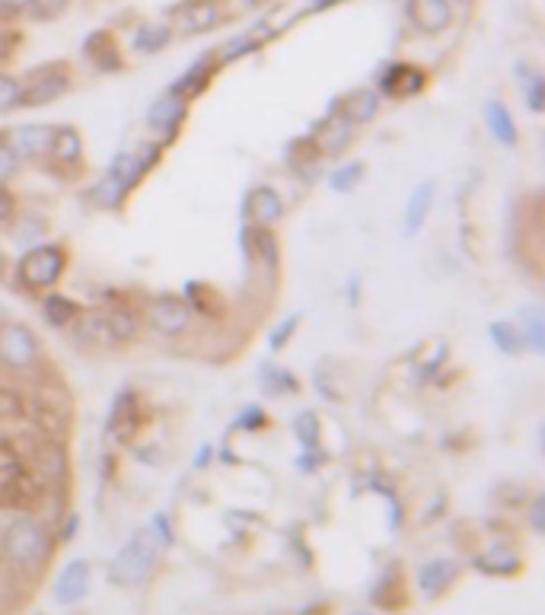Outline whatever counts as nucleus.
Wrapping results in <instances>:
<instances>
[{
  "label": "nucleus",
  "mask_w": 545,
  "mask_h": 615,
  "mask_svg": "<svg viewBox=\"0 0 545 615\" xmlns=\"http://www.w3.org/2000/svg\"><path fill=\"white\" fill-rule=\"evenodd\" d=\"M4 555L7 561L22 574H39L49 565L51 552H55V539H51L49 526L35 517H16L13 523L4 530Z\"/></svg>",
  "instance_id": "1"
},
{
  "label": "nucleus",
  "mask_w": 545,
  "mask_h": 615,
  "mask_svg": "<svg viewBox=\"0 0 545 615\" xmlns=\"http://www.w3.org/2000/svg\"><path fill=\"white\" fill-rule=\"evenodd\" d=\"M160 565V546L154 542L150 532H138L128 539V546L109 565V577L121 587H140L150 581V574Z\"/></svg>",
  "instance_id": "2"
},
{
  "label": "nucleus",
  "mask_w": 545,
  "mask_h": 615,
  "mask_svg": "<svg viewBox=\"0 0 545 615\" xmlns=\"http://www.w3.org/2000/svg\"><path fill=\"white\" fill-rule=\"evenodd\" d=\"M64 268H67V252L61 245L45 243V245H32L22 255L20 265H16V278H20V284L26 290L39 294V290H51L61 281Z\"/></svg>",
  "instance_id": "3"
},
{
  "label": "nucleus",
  "mask_w": 545,
  "mask_h": 615,
  "mask_svg": "<svg viewBox=\"0 0 545 615\" xmlns=\"http://www.w3.org/2000/svg\"><path fill=\"white\" fill-rule=\"evenodd\" d=\"M39 342H35L32 329L22 322H4L0 325V364L10 370H32L39 364Z\"/></svg>",
  "instance_id": "4"
},
{
  "label": "nucleus",
  "mask_w": 545,
  "mask_h": 615,
  "mask_svg": "<svg viewBox=\"0 0 545 615\" xmlns=\"http://www.w3.org/2000/svg\"><path fill=\"white\" fill-rule=\"evenodd\" d=\"M192 316L195 309H189L179 297H156L147 303V325L163 338H179L189 332Z\"/></svg>",
  "instance_id": "5"
},
{
  "label": "nucleus",
  "mask_w": 545,
  "mask_h": 615,
  "mask_svg": "<svg viewBox=\"0 0 545 615\" xmlns=\"http://www.w3.org/2000/svg\"><path fill=\"white\" fill-rule=\"evenodd\" d=\"M185 112H189V99L169 90L147 109V128L160 138V144H173L182 121H185Z\"/></svg>",
  "instance_id": "6"
},
{
  "label": "nucleus",
  "mask_w": 545,
  "mask_h": 615,
  "mask_svg": "<svg viewBox=\"0 0 545 615\" xmlns=\"http://www.w3.org/2000/svg\"><path fill=\"white\" fill-rule=\"evenodd\" d=\"M7 147L13 150L20 160H45L51 154V140H55V128L29 121V125H16L7 131Z\"/></svg>",
  "instance_id": "7"
},
{
  "label": "nucleus",
  "mask_w": 545,
  "mask_h": 615,
  "mask_svg": "<svg viewBox=\"0 0 545 615\" xmlns=\"http://www.w3.org/2000/svg\"><path fill=\"white\" fill-rule=\"evenodd\" d=\"M70 90V74L64 67L35 70L29 84H22V105H45Z\"/></svg>",
  "instance_id": "8"
},
{
  "label": "nucleus",
  "mask_w": 545,
  "mask_h": 615,
  "mask_svg": "<svg viewBox=\"0 0 545 615\" xmlns=\"http://www.w3.org/2000/svg\"><path fill=\"white\" fill-rule=\"evenodd\" d=\"M224 20V7L217 0H189L175 10V26L182 35H201Z\"/></svg>",
  "instance_id": "9"
},
{
  "label": "nucleus",
  "mask_w": 545,
  "mask_h": 615,
  "mask_svg": "<svg viewBox=\"0 0 545 615\" xmlns=\"http://www.w3.org/2000/svg\"><path fill=\"white\" fill-rule=\"evenodd\" d=\"M29 466L42 482L55 485L67 476V450L58 441H45V443H32L29 450Z\"/></svg>",
  "instance_id": "10"
},
{
  "label": "nucleus",
  "mask_w": 545,
  "mask_h": 615,
  "mask_svg": "<svg viewBox=\"0 0 545 615\" xmlns=\"http://www.w3.org/2000/svg\"><path fill=\"white\" fill-rule=\"evenodd\" d=\"M246 214H249L252 227L272 230V227H278L284 220V201H281V195L274 189L259 185V189H252L249 198H246Z\"/></svg>",
  "instance_id": "11"
},
{
  "label": "nucleus",
  "mask_w": 545,
  "mask_h": 615,
  "mask_svg": "<svg viewBox=\"0 0 545 615\" xmlns=\"http://www.w3.org/2000/svg\"><path fill=\"white\" fill-rule=\"evenodd\" d=\"M427 77L424 70L412 67V64H389V67L380 74V90L386 96H398V99H408V96H418L424 90Z\"/></svg>",
  "instance_id": "12"
},
{
  "label": "nucleus",
  "mask_w": 545,
  "mask_h": 615,
  "mask_svg": "<svg viewBox=\"0 0 545 615\" xmlns=\"http://www.w3.org/2000/svg\"><path fill=\"white\" fill-rule=\"evenodd\" d=\"M408 16L424 35H437L453 22V4L450 0H412Z\"/></svg>",
  "instance_id": "13"
},
{
  "label": "nucleus",
  "mask_w": 545,
  "mask_h": 615,
  "mask_svg": "<svg viewBox=\"0 0 545 615\" xmlns=\"http://www.w3.org/2000/svg\"><path fill=\"white\" fill-rule=\"evenodd\" d=\"M86 590H90V565L80 558L64 565V571L58 574V581H55V600L61 602V606H74V602L84 600Z\"/></svg>",
  "instance_id": "14"
},
{
  "label": "nucleus",
  "mask_w": 545,
  "mask_h": 615,
  "mask_svg": "<svg viewBox=\"0 0 545 615\" xmlns=\"http://www.w3.org/2000/svg\"><path fill=\"white\" fill-rule=\"evenodd\" d=\"M351 134H354V125H351L348 119H342V115H332V119L319 128V134L313 138L316 154H322V156L344 154V147L351 144Z\"/></svg>",
  "instance_id": "15"
},
{
  "label": "nucleus",
  "mask_w": 545,
  "mask_h": 615,
  "mask_svg": "<svg viewBox=\"0 0 545 615\" xmlns=\"http://www.w3.org/2000/svg\"><path fill=\"white\" fill-rule=\"evenodd\" d=\"M380 112V93L371 90V86H363V90H354L348 99H344L342 105V119H348L351 125H367V121H373Z\"/></svg>",
  "instance_id": "16"
},
{
  "label": "nucleus",
  "mask_w": 545,
  "mask_h": 615,
  "mask_svg": "<svg viewBox=\"0 0 545 615\" xmlns=\"http://www.w3.org/2000/svg\"><path fill=\"white\" fill-rule=\"evenodd\" d=\"M453 581H456V565H453V561H447V558L427 561V565L418 571L421 593L431 596V600H433V596H441Z\"/></svg>",
  "instance_id": "17"
},
{
  "label": "nucleus",
  "mask_w": 545,
  "mask_h": 615,
  "mask_svg": "<svg viewBox=\"0 0 545 615\" xmlns=\"http://www.w3.org/2000/svg\"><path fill=\"white\" fill-rule=\"evenodd\" d=\"M49 156H55V163H61V166H80V160H84V138H80L77 128H55Z\"/></svg>",
  "instance_id": "18"
},
{
  "label": "nucleus",
  "mask_w": 545,
  "mask_h": 615,
  "mask_svg": "<svg viewBox=\"0 0 545 615\" xmlns=\"http://www.w3.org/2000/svg\"><path fill=\"white\" fill-rule=\"evenodd\" d=\"M105 319V329H109V338L112 342H134V335H138L140 329V319L138 313H134L131 307H125V303H115V307H109L103 313Z\"/></svg>",
  "instance_id": "19"
},
{
  "label": "nucleus",
  "mask_w": 545,
  "mask_h": 615,
  "mask_svg": "<svg viewBox=\"0 0 545 615\" xmlns=\"http://www.w3.org/2000/svg\"><path fill=\"white\" fill-rule=\"evenodd\" d=\"M433 195H437L433 183H421L418 189L408 195V204H406V236H415V233L421 230V224L427 220V210H431V204H433Z\"/></svg>",
  "instance_id": "20"
},
{
  "label": "nucleus",
  "mask_w": 545,
  "mask_h": 615,
  "mask_svg": "<svg viewBox=\"0 0 545 615\" xmlns=\"http://www.w3.org/2000/svg\"><path fill=\"white\" fill-rule=\"evenodd\" d=\"M485 125H488L491 138L504 147H517V121L511 119V112L501 102L485 105Z\"/></svg>",
  "instance_id": "21"
},
{
  "label": "nucleus",
  "mask_w": 545,
  "mask_h": 615,
  "mask_svg": "<svg viewBox=\"0 0 545 615\" xmlns=\"http://www.w3.org/2000/svg\"><path fill=\"white\" fill-rule=\"evenodd\" d=\"M90 195H93V204H99V208H105V210H119L121 204H125V198L131 195V192H128V185L121 183V179L112 173V169H105L103 179H99V183L93 185Z\"/></svg>",
  "instance_id": "22"
},
{
  "label": "nucleus",
  "mask_w": 545,
  "mask_h": 615,
  "mask_svg": "<svg viewBox=\"0 0 545 615\" xmlns=\"http://www.w3.org/2000/svg\"><path fill=\"white\" fill-rule=\"evenodd\" d=\"M70 332L80 344H112L103 313H77L70 322Z\"/></svg>",
  "instance_id": "23"
},
{
  "label": "nucleus",
  "mask_w": 545,
  "mask_h": 615,
  "mask_svg": "<svg viewBox=\"0 0 545 615\" xmlns=\"http://www.w3.org/2000/svg\"><path fill=\"white\" fill-rule=\"evenodd\" d=\"M491 342H495V348L501 351V354H523L526 351V338L523 332H520L517 322H491Z\"/></svg>",
  "instance_id": "24"
},
{
  "label": "nucleus",
  "mask_w": 545,
  "mask_h": 615,
  "mask_svg": "<svg viewBox=\"0 0 545 615\" xmlns=\"http://www.w3.org/2000/svg\"><path fill=\"white\" fill-rule=\"evenodd\" d=\"M210 70H214V61H210V58H201V61H198L195 67L185 70V77L175 80V84H173V93H179L182 99L198 96V93H201L204 86H208Z\"/></svg>",
  "instance_id": "25"
},
{
  "label": "nucleus",
  "mask_w": 545,
  "mask_h": 615,
  "mask_svg": "<svg viewBox=\"0 0 545 615\" xmlns=\"http://www.w3.org/2000/svg\"><path fill=\"white\" fill-rule=\"evenodd\" d=\"M169 39H173V29H169L166 22H144V26L138 29V35H134V51H140V55H154V51H160L163 45H169Z\"/></svg>",
  "instance_id": "26"
},
{
  "label": "nucleus",
  "mask_w": 545,
  "mask_h": 615,
  "mask_svg": "<svg viewBox=\"0 0 545 615\" xmlns=\"http://www.w3.org/2000/svg\"><path fill=\"white\" fill-rule=\"evenodd\" d=\"M252 259H259L265 268H278L281 265V249L274 243V236L265 230V227H252Z\"/></svg>",
  "instance_id": "27"
},
{
  "label": "nucleus",
  "mask_w": 545,
  "mask_h": 615,
  "mask_svg": "<svg viewBox=\"0 0 545 615\" xmlns=\"http://www.w3.org/2000/svg\"><path fill=\"white\" fill-rule=\"evenodd\" d=\"M77 313H80V309L74 307V303H70L64 294H49V297L42 300V316H45V322H49V325H55V329H64V325H70Z\"/></svg>",
  "instance_id": "28"
},
{
  "label": "nucleus",
  "mask_w": 545,
  "mask_h": 615,
  "mask_svg": "<svg viewBox=\"0 0 545 615\" xmlns=\"http://www.w3.org/2000/svg\"><path fill=\"white\" fill-rule=\"evenodd\" d=\"M259 383L265 386V392L268 396H290V392H297V379L290 377L287 370H281V367H274V364H265L262 367V373H259Z\"/></svg>",
  "instance_id": "29"
},
{
  "label": "nucleus",
  "mask_w": 545,
  "mask_h": 615,
  "mask_svg": "<svg viewBox=\"0 0 545 615\" xmlns=\"http://www.w3.org/2000/svg\"><path fill=\"white\" fill-rule=\"evenodd\" d=\"M478 567L488 574H517L520 571V558L511 552V548H504V546H495L488 555H482L478 558Z\"/></svg>",
  "instance_id": "30"
},
{
  "label": "nucleus",
  "mask_w": 545,
  "mask_h": 615,
  "mask_svg": "<svg viewBox=\"0 0 545 615\" xmlns=\"http://www.w3.org/2000/svg\"><path fill=\"white\" fill-rule=\"evenodd\" d=\"M294 433L307 453H316V450H319V418H316L313 412H303L300 418H294Z\"/></svg>",
  "instance_id": "31"
},
{
  "label": "nucleus",
  "mask_w": 545,
  "mask_h": 615,
  "mask_svg": "<svg viewBox=\"0 0 545 615\" xmlns=\"http://www.w3.org/2000/svg\"><path fill=\"white\" fill-rule=\"evenodd\" d=\"M361 179H363V163L351 160V163L338 166L335 173L329 175V185H332V192H354Z\"/></svg>",
  "instance_id": "32"
},
{
  "label": "nucleus",
  "mask_w": 545,
  "mask_h": 615,
  "mask_svg": "<svg viewBox=\"0 0 545 615\" xmlns=\"http://www.w3.org/2000/svg\"><path fill=\"white\" fill-rule=\"evenodd\" d=\"M16 105H22V80L0 74V115L13 112Z\"/></svg>",
  "instance_id": "33"
},
{
  "label": "nucleus",
  "mask_w": 545,
  "mask_h": 615,
  "mask_svg": "<svg viewBox=\"0 0 545 615\" xmlns=\"http://www.w3.org/2000/svg\"><path fill=\"white\" fill-rule=\"evenodd\" d=\"M520 332H523L526 344H530L532 351H542L545 348L542 316H539V309H530V313H523V325H520Z\"/></svg>",
  "instance_id": "34"
},
{
  "label": "nucleus",
  "mask_w": 545,
  "mask_h": 615,
  "mask_svg": "<svg viewBox=\"0 0 545 615\" xmlns=\"http://www.w3.org/2000/svg\"><path fill=\"white\" fill-rule=\"evenodd\" d=\"M523 102H526V109H530L532 115L542 112V105H545V86H542V77H539V74H532L530 80H523Z\"/></svg>",
  "instance_id": "35"
},
{
  "label": "nucleus",
  "mask_w": 545,
  "mask_h": 615,
  "mask_svg": "<svg viewBox=\"0 0 545 615\" xmlns=\"http://www.w3.org/2000/svg\"><path fill=\"white\" fill-rule=\"evenodd\" d=\"M22 412H26V406H22L20 392H16V389H4V386H0V421L22 418Z\"/></svg>",
  "instance_id": "36"
},
{
  "label": "nucleus",
  "mask_w": 545,
  "mask_h": 615,
  "mask_svg": "<svg viewBox=\"0 0 545 615\" xmlns=\"http://www.w3.org/2000/svg\"><path fill=\"white\" fill-rule=\"evenodd\" d=\"M297 325H300V316H287L281 325H274V332L268 335V342H272V351H281L287 342H290V335L297 332Z\"/></svg>",
  "instance_id": "37"
},
{
  "label": "nucleus",
  "mask_w": 545,
  "mask_h": 615,
  "mask_svg": "<svg viewBox=\"0 0 545 615\" xmlns=\"http://www.w3.org/2000/svg\"><path fill=\"white\" fill-rule=\"evenodd\" d=\"M16 169H20V156L7 147V140H0V185H7L16 175Z\"/></svg>",
  "instance_id": "38"
},
{
  "label": "nucleus",
  "mask_w": 545,
  "mask_h": 615,
  "mask_svg": "<svg viewBox=\"0 0 545 615\" xmlns=\"http://www.w3.org/2000/svg\"><path fill=\"white\" fill-rule=\"evenodd\" d=\"M150 536H154V542H156V546H160V548H166V546H173V526H169V517H166V513H156V517H154V523H150Z\"/></svg>",
  "instance_id": "39"
},
{
  "label": "nucleus",
  "mask_w": 545,
  "mask_h": 615,
  "mask_svg": "<svg viewBox=\"0 0 545 615\" xmlns=\"http://www.w3.org/2000/svg\"><path fill=\"white\" fill-rule=\"evenodd\" d=\"M13 217H16V201H13V195L7 192V185H0V227L10 224Z\"/></svg>",
  "instance_id": "40"
},
{
  "label": "nucleus",
  "mask_w": 545,
  "mask_h": 615,
  "mask_svg": "<svg viewBox=\"0 0 545 615\" xmlns=\"http://www.w3.org/2000/svg\"><path fill=\"white\" fill-rule=\"evenodd\" d=\"M542 507H545L542 495H536V497H532V504H530V526H532V532H542V530H545V523H542Z\"/></svg>",
  "instance_id": "41"
},
{
  "label": "nucleus",
  "mask_w": 545,
  "mask_h": 615,
  "mask_svg": "<svg viewBox=\"0 0 545 615\" xmlns=\"http://www.w3.org/2000/svg\"><path fill=\"white\" fill-rule=\"evenodd\" d=\"M239 424H243L246 431H259V427H265V414H262V408H246Z\"/></svg>",
  "instance_id": "42"
},
{
  "label": "nucleus",
  "mask_w": 545,
  "mask_h": 615,
  "mask_svg": "<svg viewBox=\"0 0 545 615\" xmlns=\"http://www.w3.org/2000/svg\"><path fill=\"white\" fill-rule=\"evenodd\" d=\"M35 0H0V10H7V13H22V10L32 7Z\"/></svg>",
  "instance_id": "43"
},
{
  "label": "nucleus",
  "mask_w": 545,
  "mask_h": 615,
  "mask_svg": "<svg viewBox=\"0 0 545 615\" xmlns=\"http://www.w3.org/2000/svg\"><path fill=\"white\" fill-rule=\"evenodd\" d=\"M332 4H342V0H309V7L313 10H326V7H332Z\"/></svg>",
  "instance_id": "44"
},
{
  "label": "nucleus",
  "mask_w": 545,
  "mask_h": 615,
  "mask_svg": "<svg viewBox=\"0 0 545 615\" xmlns=\"http://www.w3.org/2000/svg\"><path fill=\"white\" fill-rule=\"evenodd\" d=\"M4 138H7V134H4V131H0V140H4Z\"/></svg>",
  "instance_id": "45"
},
{
  "label": "nucleus",
  "mask_w": 545,
  "mask_h": 615,
  "mask_svg": "<svg viewBox=\"0 0 545 615\" xmlns=\"http://www.w3.org/2000/svg\"><path fill=\"white\" fill-rule=\"evenodd\" d=\"M354 615H363V612H354Z\"/></svg>",
  "instance_id": "46"
}]
</instances>
